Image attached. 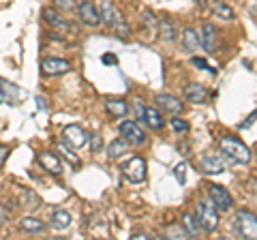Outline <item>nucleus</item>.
Masks as SVG:
<instances>
[{"mask_svg":"<svg viewBox=\"0 0 257 240\" xmlns=\"http://www.w3.org/2000/svg\"><path fill=\"white\" fill-rule=\"evenodd\" d=\"M133 238L135 240H150V236H146V234H133Z\"/></svg>","mask_w":257,"mask_h":240,"instance_id":"nucleus-38","label":"nucleus"},{"mask_svg":"<svg viewBox=\"0 0 257 240\" xmlns=\"http://www.w3.org/2000/svg\"><path fill=\"white\" fill-rule=\"evenodd\" d=\"M58 150L62 153V157H67V159H69V161L73 163V165H79V159H77V157H73V155H71V150H69L67 146H64V144H62V146H58Z\"/></svg>","mask_w":257,"mask_h":240,"instance_id":"nucleus-30","label":"nucleus"},{"mask_svg":"<svg viewBox=\"0 0 257 240\" xmlns=\"http://www.w3.org/2000/svg\"><path fill=\"white\" fill-rule=\"evenodd\" d=\"M0 92H3V97L5 101H15L18 99V94H20V88L11 84V82H7V79L0 77Z\"/></svg>","mask_w":257,"mask_h":240,"instance_id":"nucleus-22","label":"nucleus"},{"mask_svg":"<svg viewBox=\"0 0 257 240\" xmlns=\"http://www.w3.org/2000/svg\"><path fill=\"white\" fill-rule=\"evenodd\" d=\"M105 65H118V58L114 54H103V58H101Z\"/></svg>","mask_w":257,"mask_h":240,"instance_id":"nucleus-35","label":"nucleus"},{"mask_svg":"<svg viewBox=\"0 0 257 240\" xmlns=\"http://www.w3.org/2000/svg\"><path fill=\"white\" fill-rule=\"evenodd\" d=\"M142 20H144V24H148V26H150V28H155V24H157V20H155V15H152L150 11H146V13H144V15H142Z\"/></svg>","mask_w":257,"mask_h":240,"instance_id":"nucleus-34","label":"nucleus"},{"mask_svg":"<svg viewBox=\"0 0 257 240\" xmlns=\"http://www.w3.org/2000/svg\"><path fill=\"white\" fill-rule=\"evenodd\" d=\"M221 153L227 157V159H231V161L240 163V165L251 163V159H253L251 150H248L240 140L231 138V135H225V138L221 140Z\"/></svg>","mask_w":257,"mask_h":240,"instance_id":"nucleus-1","label":"nucleus"},{"mask_svg":"<svg viewBox=\"0 0 257 240\" xmlns=\"http://www.w3.org/2000/svg\"><path fill=\"white\" fill-rule=\"evenodd\" d=\"M120 135H122L128 144H144L146 142V135H144L142 127L135 123V120H124V123H120Z\"/></svg>","mask_w":257,"mask_h":240,"instance_id":"nucleus-6","label":"nucleus"},{"mask_svg":"<svg viewBox=\"0 0 257 240\" xmlns=\"http://www.w3.org/2000/svg\"><path fill=\"white\" fill-rule=\"evenodd\" d=\"M140 116H142V120L150 127L152 131H161L165 127V118L161 116V111L157 107H144Z\"/></svg>","mask_w":257,"mask_h":240,"instance_id":"nucleus-11","label":"nucleus"},{"mask_svg":"<svg viewBox=\"0 0 257 240\" xmlns=\"http://www.w3.org/2000/svg\"><path fill=\"white\" fill-rule=\"evenodd\" d=\"M90 146H92V153H99L101 146H103V140H101V135H92V140H90Z\"/></svg>","mask_w":257,"mask_h":240,"instance_id":"nucleus-33","label":"nucleus"},{"mask_svg":"<svg viewBox=\"0 0 257 240\" xmlns=\"http://www.w3.org/2000/svg\"><path fill=\"white\" fill-rule=\"evenodd\" d=\"M174 176H176V180L180 182V185H184L187 182V163H178L174 167Z\"/></svg>","mask_w":257,"mask_h":240,"instance_id":"nucleus-27","label":"nucleus"},{"mask_svg":"<svg viewBox=\"0 0 257 240\" xmlns=\"http://www.w3.org/2000/svg\"><path fill=\"white\" fill-rule=\"evenodd\" d=\"M20 227L24 231H30V234H35V231H43L45 229V223L41 219H37V217H24L20 221Z\"/></svg>","mask_w":257,"mask_h":240,"instance_id":"nucleus-21","label":"nucleus"},{"mask_svg":"<svg viewBox=\"0 0 257 240\" xmlns=\"http://www.w3.org/2000/svg\"><path fill=\"white\" fill-rule=\"evenodd\" d=\"M37 159H39V163L43 165L45 172H50L54 176H60L62 174V163H60V159L56 157V155H52V153H39Z\"/></svg>","mask_w":257,"mask_h":240,"instance_id":"nucleus-12","label":"nucleus"},{"mask_svg":"<svg viewBox=\"0 0 257 240\" xmlns=\"http://www.w3.org/2000/svg\"><path fill=\"white\" fill-rule=\"evenodd\" d=\"M193 65H195L197 69H208V71H210V73H214V69L208 67V62H206L204 58H197V56H193Z\"/></svg>","mask_w":257,"mask_h":240,"instance_id":"nucleus-32","label":"nucleus"},{"mask_svg":"<svg viewBox=\"0 0 257 240\" xmlns=\"http://www.w3.org/2000/svg\"><path fill=\"white\" fill-rule=\"evenodd\" d=\"M184 99L191 101V103H206L208 90L202 84H187L184 86Z\"/></svg>","mask_w":257,"mask_h":240,"instance_id":"nucleus-15","label":"nucleus"},{"mask_svg":"<svg viewBox=\"0 0 257 240\" xmlns=\"http://www.w3.org/2000/svg\"><path fill=\"white\" fill-rule=\"evenodd\" d=\"M255 123V111H253V114L251 116H248V120H244V123L242 125H240V129H246V127H251Z\"/></svg>","mask_w":257,"mask_h":240,"instance_id":"nucleus-37","label":"nucleus"},{"mask_svg":"<svg viewBox=\"0 0 257 240\" xmlns=\"http://www.w3.org/2000/svg\"><path fill=\"white\" fill-rule=\"evenodd\" d=\"M172 127H174L176 133H187L189 131V123H187V120H182V118H174Z\"/></svg>","mask_w":257,"mask_h":240,"instance_id":"nucleus-28","label":"nucleus"},{"mask_svg":"<svg viewBox=\"0 0 257 240\" xmlns=\"http://www.w3.org/2000/svg\"><path fill=\"white\" fill-rule=\"evenodd\" d=\"M56 5H58V9H62V11L75 9V0H56Z\"/></svg>","mask_w":257,"mask_h":240,"instance_id":"nucleus-31","label":"nucleus"},{"mask_svg":"<svg viewBox=\"0 0 257 240\" xmlns=\"http://www.w3.org/2000/svg\"><path fill=\"white\" fill-rule=\"evenodd\" d=\"M99 15H101V22L105 24L107 28H114L118 20L122 18V15L118 13V9L114 7V3H109V0H101V9H99Z\"/></svg>","mask_w":257,"mask_h":240,"instance_id":"nucleus-9","label":"nucleus"},{"mask_svg":"<svg viewBox=\"0 0 257 240\" xmlns=\"http://www.w3.org/2000/svg\"><path fill=\"white\" fill-rule=\"evenodd\" d=\"M197 223L206 231H214L219 225V212H216V206L210 199H202L197 204Z\"/></svg>","mask_w":257,"mask_h":240,"instance_id":"nucleus-3","label":"nucleus"},{"mask_svg":"<svg viewBox=\"0 0 257 240\" xmlns=\"http://www.w3.org/2000/svg\"><path fill=\"white\" fill-rule=\"evenodd\" d=\"M105 109H107L114 118H122V116H126L128 105H126V101H120V99H107V101H105Z\"/></svg>","mask_w":257,"mask_h":240,"instance_id":"nucleus-19","label":"nucleus"},{"mask_svg":"<svg viewBox=\"0 0 257 240\" xmlns=\"http://www.w3.org/2000/svg\"><path fill=\"white\" fill-rule=\"evenodd\" d=\"M202 170L206 174H223L225 172V163H223V159L219 155H204L202 157Z\"/></svg>","mask_w":257,"mask_h":240,"instance_id":"nucleus-13","label":"nucleus"},{"mask_svg":"<svg viewBox=\"0 0 257 240\" xmlns=\"http://www.w3.org/2000/svg\"><path fill=\"white\" fill-rule=\"evenodd\" d=\"M37 101H39V107H47V103H45L43 97H37Z\"/></svg>","mask_w":257,"mask_h":240,"instance_id":"nucleus-39","label":"nucleus"},{"mask_svg":"<svg viewBox=\"0 0 257 240\" xmlns=\"http://www.w3.org/2000/svg\"><path fill=\"white\" fill-rule=\"evenodd\" d=\"M208 195H210V202L216 206V210H229L231 208V195L227 193V189H223L219 185H210L208 187Z\"/></svg>","mask_w":257,"mask_h":240,"instance_id":"nucleus-8","label":"nucleus"},{"mask_svg":"<svg viewBox=\"0 0 257 240\" xmlns=\"http://www.w3.org/2000/svg\"><path fill=\"white\" fill-rule=\"evenodd\" d=\"M212 11H214V15H219L221 20H234L236 18L234 9L225 3H212Z\"/></svg>","mask_w":257,"mask_h":240,"instance_id":"nucleus-24","label":"nucleus"},{"mask_svg":"<svg viewBox=\"0 0 257 240\" xmlns=\"http://www.w3.org/2000/svg\"><path fill=\"white\" fill-rule=\"evenodd\" d=\"M122 172H124L128 182H133V185H140V182L146 180V161H144L142 157L128 159V163L122 165Z\"/></svg>","mask_w":257,"mask_h":240,"instance_id":"nucleus-4","label":"nucleus"},{"mask_svg":"<svg viewBox=\"0 0 257 240\" xmlns=\"http://www.w3.org/2000/svg\"><path fill=\"white\" fill-rule=\"evenodd\" d=\"M77 15H79V20H82L86 26H99L101 24V15H99V9L90 3V0H84V3H79L77 7Z\"/></svg>","mask_w":257,"mask_h":240,"instance_id":"nucleus-7","label":"nucleus"},{"mask_svg":"<svg viewBox=\"0 0 257 240\" xmlns=\"http://www.w3.org/2000/svg\"><path fill=\"white\" fill-rule=\"evenodd\" d=\"M71 71V65L67 60H60V58H45L41 62V73L43 75H60V73H67Z\"/></svg>","mask_w":257,"mask_h":240,"instance_id":"nucleus-10","label":"nucleus"},{"mask_svg":"<svg viewBox=\"0 0 257 240\" xmlns=\"http://www.w3.org/2000/svg\"><path fill=\"white\" fill-rule=\"evenodd\" d=\"M7 155H9V148H7V146H3V144H0V167L5 165V159H7Z\"/></svg>","mask_w":257,"mask_h":240,"instance_id":"nucleus-36","label":"nucleus"},{"mask_svg":"<svg viewBox=\"0 0 257 240\" xmlns=\"http://www.w3.org/2000/svg\"><path fill=\"white\" fill-rule=\"evenodd\" d=\"M165 234H167V238H187L189 234H187V231H184L180 225H176V227H170V229H167L165 231Z\"/></svg>","mask_w":257,"mask_h":240,"instance_id":"nucleus-29","label":"nucleus"},{"mask_svg":"<svg viewBox=\"0 0 257 240\" xmlns=\"http://www.w3.org/2000/svg\"><path fill=\"white\" fill-rule=\"evenodd\" d=\"M124 153H128V142L124 138H118L107 146V157L109 159H118V157H122Z\"/></svg>","mask_w":257,"mask_h":240,"instance_id":"nucleus-20","label":"nucleus"},{"mask_svg":"<svg viewBox=\"0 0 257 240\" xmlns=\"http://www.w3.org/2000/svg\"><path fill=\"white\" fill-rule=\"evenodd\" d=\"M43 20L47 24H52V26H56V28H67V22L62 20V15L56 9H43Z\"/></svg>","mask_w":257,"mask_h":240,"instance_id":"nucleus-23","label":"nucleus"},{"mask_svg":"<svg viewBox=\"0 0 257 240\" xmlns=\"http://www.w3.org/2000/svg\"><path fill=\"white\" fill-rule=\"evenodd\" d=\"M62 140L71 148H82V146H86V142H88V133L82 129V127L69 125V127H64L62 129Z\"/></svg>","mask_w":257,"mask_h":240,"instance_id":"nucleus-5","label":"nucleus"},{"mask_svg":"<svg viewBox=\"0 0 257 240\" xmlns=\"http://www.w3.org/2000/svg\"><path fill=\"white\" fill-rule=\"evenodd\" d=\"M157 103H159V107H163V111H167V114H180L182 111V101L176 99L174 94H159Z\"/></svg>","mask_w":257,"mask_h":240,"instance_id":"nucleus-16","label":"nucleus"},{"mask_svg":"<svg viewBox=\"0 0 257 240\" xmlns=\"http://www.w3.org/2000/svg\"><path fill=\"white\" fill-rule=\"evenodd\" d=\"M234 229L240 238L255 240L257 238V219L253 212L248 210H238L234 217Z\"/></svg>","mask_w":257,"mask_h":240,"instance_id":"nucleus-2","label":"nucleus"},{"mask_svg":"<svg viewBox=\"0 0 257 240\" xmlns=\"http://www.w3.org/2000/svg\"><path fill=\"white\" fill-rule=\"evenodd\" d=\"M161 35H163L165 41H174L176 39V28H174V24L170 20H161Z\"/></svg>","mask_w":257,"mask_h":240,"instance_id":"nucleus-26","label":"nucleus"},{"mask_svg":"<svg viewBox=\"0 0 257 240\" xmlns=\"http://www.w3.org/2000/svg\"><path fill=\"white\" fill-rule=\"evenodd\" d=\"M182 227L187 229L189 236H197L199 229H202V227H199V223H197V219L193 217V214H184V217H182Z\"/></svg>","mask_w":257,"mask_h":240,"instance_id":"nucleus-25","label":"nucleus"},{"mask_svg":"<svg viewBox=\"0 0 257 240\" xmlns=\"http://www.w3.org/2000/svg\"><path fill=\"white\" fill-rule=\"evenodd\" d=\"M0 103H3V101H0Z\"/></svg>","mask_w":257,"mask_h":240,"instance_id":"nucleus-40","label":"nucleus"},{"mask_svg":"<svg viewBox=\"0 0 257 240\" xmlns=\"http://www.w3.org/2000/svg\"><path fill=\"white\" fill-rule=\"evenodd\" d=\"M50 225L58 231H64L69 225H71V214L67 210H54L52 219H50Z\"/></svg>","mask_w":257,"mask_h":240,"instance_id":"nucleus-18","label":"nucleus"},{"mask_svg":"<svg viewBox=\"0 0 257 240\" xmlns=\"http://www.w3.org/2000/svg\"><path fill=\"white\" fill-rule=\"evenodd\" d=\"M180 41H182V47H184V50H187L189 54H195L199 47H202V45H199V37H197V33H195L193 28L184 30L182 37H180Z\"/></svg>","mask_w":257,"mask_h":240,"instance_id":"nucleus-17","label":"nucleus"},{"mask_svg":"<svg viewBox=\"0 0 257 240\" xmlns=\"http://www.w3.org/2000/svg\"><path fill=\"white\" fill-rule=\"evenodd\" d=\"M199 45H202L208 54L214 52V47H216V28L212 26V24H204L202 37H199Z\"/></svg>","mask_w":257,"mask_h":240,"instance_id":"nucleus-14","label":"nucleus"}]
</instances>
